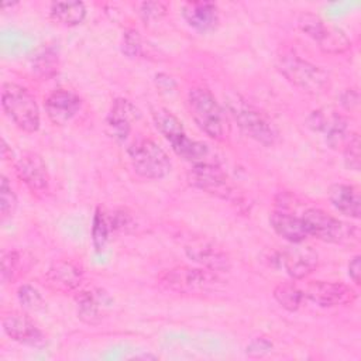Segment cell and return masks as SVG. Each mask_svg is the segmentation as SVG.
<instances>
[{
    "mask_svg": "<svg viewBox=\"0 0 361 361\" xmlns=\"http://www.w3.org/2000/svg\"><path fill=\"white\" fill-rule=\"evenodd\" d=\"M348 275L353 279L355 285H360V276H361V257L354 255L348 262Z\"/></svg>",
    "mask_w": 361,
    "mask_h": 361,
    "instance_id": "obj_37",
    "label": "cell"
},
{
    "mask_svg": "<svg viewBox=\"0 0 361 361\" xmlns=\"http://www.w3.org/2000/svg\"><path fill=\"white\" fill-rule=\"evenodd\" d=\"M45 111L55 126H63L71 121L82 107V99L72 90L56 89L45 99Z\"/></svg>",
    "mask_w": 361,
    "mask_h": 361,
    "instance_id": "obj_15",
    "label": "cell"
},
{
    "mask_svg": "<svg viewBox=\"0 0 361 361\" xmlns=\"http://www.w3.org/2000/svg\"><path fill=\"white\" fill-rule=\"evenodd\" d=\"M188 110L196 126L210 138L223 141L228 134V120L223 107L206 87L196 86L188 93Z\"/></svg>",
    "mask_w": 361,
    "mask_h": 361,
    "instance_id": "obj_2",
    "label": "cell"
},
{
    "mask_svg": "<svg viewBox=\"0 0 361 361\" xmlns=\"http://www.w3.org/2000/svg\"><path fill=\"white\" fill-rule=\"evenodd\" d=\"M155 83H157V87L161 90V92H171L175 89V82L171 76L165 75V73H158L155 75Z\"/></svg>",
    "mask_w": 361,
    "mask_h": 361,
    "instance_id": "obj_38",
    "label": "cell"
},
{
    "mask_svg": "<svg viewBox=\"0 0 361 361\" xmlns=\"http://www.w3.org/2000/svg\"><path fill=\"white\" fill-rule=\"evenodd\" d=\"M269 224L278 235H281L290 244L303 243L309 237L302 217L290 212H283L278 209L274 210L269 214Z\"/></svg>",
    "mask_w": 361,
    "mask_h": 361,
    "instance_id": "obj_21",
    "label": "cell"
},
{
    "mask_svg": "<svg viewBox=\"0 0 361 361\" xmlns=\"http://www.w3.org/2000/svg\"><path fill=\"white\" fill-rule=\"evenodd\" d=\"M109 224L111 233L120 231V233H130L135 228V220L130 212L126 209H117L113 213H107Z\"/></svg>",
    "mask_w": 361,
    "mask_h": 361,
    "instance_id": "obj_33",
    "label": "cell"
},
{
    "mask_svg": "<svg viewBox=\"0 0 361 361\" xmlns=\"http://www.w3.org/2000/svg\"><path fill=\"white\" fill-rule=\"evenodd\" d=\"M17 298L18 302L21 303V306L27 310L31 312H37L45 307V300L42 298V295L39 293L38 289H35L31 285H21L17 290Z\"/></svg>",
    "mask_w": 361,
    "mask_h": 361,
    "instance_id": "obj_31",
    "label": "cell"
},
{
    "mask_svg": "<svg viewBox=\"0 0 361 361\" xmlns=\"http://www.w3.org/2000/svg\"><path fill=\"white\" fill-rule=\"evenodd\" d=\"M344 164L351 171H360L361 168V141L357 133H350L343 145Z\"/></svg>",
    "mask_w": 361,
    "mask_h": 361,
    "instance_id": "obj_30",
    "label": "cell"
},
{
    "mask_svg": "<svg viewBox=\"0 0 361 361\" xmlns=\"http://www.w3.org/2000/svg\"><path fill=\"white\" fill-rule=\"evenodd\" d=\"M142 37L140 35V32L134 28H128L124 31L123 34V39H121V51L124 55H127L128 58H138L142 55Z\"/></svg>",
    "mask_w": 361,
    "mask_h": 361,
    "instance_id": "obj_32",
    "label": "cell"
},
{
    "mask_svg": "<svg viewBox=\"0 0 361 361\" xmlns=\"http://www.w3.org/2000/svg\"><path fill=\"white\" fill-rule=\"evenodd\" d=\"M16 173L28 190L37 197H45L49 193L51 182L47 165L37 152H25L14 164Z\"/></svg>",
    "mask_w": 361,
    "mask_h": 361,
    "instance_id": "obj_9",
    "label": "cell"
},
{
    "mask_svg": "<svg viewBox=\"0 0 361 361\" xmlns=\"http://www.w3.org/2000/svg\"><path fill=\"white\" fill-rule=\"evenodd\" d=\"M300 217L309 235H313L324 243L341 244L358 238V230L353 224L343 223L322 209L309 207Z\"/></svg>",
    "mask_w": 361,
    "mask_h": 361,
    "instance_id": "obj_7",
    "label": "cell"
},
{
    "mask_svg": "<svg viewBox=\"0 0 361 361\" xmlns=\"http://www.w3.org/2000/svg\"><path fill=\"white\" fill-rule=\"evenodd\" d=\"M168 7L162 1H142L138 4V14L145 23L161 20L166 16Z\"/></svg>",
    "mask_w": 361,
    "mask_h": 361,
    "instance_id": "obj_34",
    "label": "cell"
},
{
    "mask_svg": "<svg viewBox=\"0 0 361 361\" xmlns=\"http://www.w3.org/2000/svg\"><path fill=\"white\" fill-rule=\"evenodd\" d=\"M305 298L310 299L322 307H334L353 303L357 299V290L341 282L313 281L303 290Z\"/></svg>",
    "mask_w": 361,
    "mask_h": 361,
    "instance_id": "obj_11",
    "label": "cell"
},
{
    "mask_svg": "<svg viewBox=\"0 0 361 361\" xmlns=\"http://www.w3.org/2000/svg\"><path fill=\"white\" fill-rule=\"evenodd\" d=\"M188 180L192 186L223 199H231L235 195L227 175L209 162L195 164L188 172Z\"/></svg>",
    "mask_w": 361,
    "mask_h": 361,
    "instance_id": "obj_10",
    "label": "cell"
},
{
    "mask_svg": "<svg viewBox=\"0 0 361 361\" xmlns=\"http://www.w3.org/2000/svg\"><path fill=\"white\" fill-rule=\"evenodd\" d=\"M83 281L80 268L68 259H58L45 272L47 286L58 293H72L79 289Z\"/></svg>",
    "mask_w": 361,
    "mask_h": 361,
    "instance_id": "obj_16",
    "label": "cell"
},
{
    "mask_svg": "<svg viewBox=\"0 0 361 361\" xmlns=\"http://www.w3.org/2000/svg\"><path fill=\"white\" fill-rule=\"evenodd\" d=\"M157 281L168 290L189 296H203L219 292L224 282L217 272L188 265L165 269L157 276Z\"/></svg>",
    "mask_w": 361,
    "mask_h": 361,
    "instance_id": "obj_1",
    "label": "cell"
},
{
    "mask_svg": "<svg viewBox=\"0 0 361 361\" xmlns=\"http://www.w3.org/2000/svg\"><path fill=\"white\" fill-rule=\"evenodd\" d=\"M360 103V93L357 89H345L341 94H340V104L347 110V111H353L358 107Z\"/></svg>",
    "mask_w": 361,
    "mask_h": 361,
    "instance_id": "obj_36",
    "label": "cell"
},
{
    "mask_svg": "<svg viewBox=\"0 0 361 361\" xmlns=\"http://www.w3.org/2000/svg\"><path fill=\"white\" fill-rule=\"evenodd\" d=\"M272 343L267 337H257L251 340V343L247 345V354L251 357H262L268 351H271Z\"/></svg>",
    "mask_w": 361,
    "mask_h": 361,
    "instance_id": "obj_35",
    "label": "cell"
},
{
    "mask_svg": "<svg viewBox=\"0 0 361 361\" xmlns=\"http://www.w3.org/2000/svg\"><path fill=\"white\" fill-rule=\"evenodd\" d=\"M133 169L144 179H162L171 172L168 154L152 140L140 138L128 148Z\"/></svg>",
    "mask_w": 361,
    "mask_h": 361,
    "instance_id": "obj_6",
    "label": "cell"
},
{
    "mask_svg": "<svg viewBox=\"0 0 361 361\" xmlns=\"http://www.w3.org/2000/svg\"><path fill=\"white\" fill-rule=\"evenodd\" d=\"M278 264L283 267L293 279H303L310 275L319 265V254L307 245L292 244L278 254Z\"/></svg>",
    "mask_w": 361,
    "mask_h": 361,
    "instance_id": "obj_12",
    "label": "cell"
},
{
    "mask_svg": "<svg viewBox=\"0 0 361 361\" xmlns=\"http://www.w3.org/2000/svg\"><path fill=\"white\" fill-rule=\"evenodd\" d=\"M278 71L296 87L310 94H322L330 89L329 73L320 66L302 59L292 51H282L276 56Z\"/></svg>",
    "mask_w": 361,
    "mask_h": 361,
    "instance_id": "obj_3",
    "label": "cell"
},
{
    "mask_svg": "<svg viewBox=\"0 0 361 361\" xmlns=\"http://www.w3.org/2000/svg\"><path fill=\"white\" fill-rule=\"evenodd\" d=\"M327 196L333 207L341 214L351 219H360L361 196L357 186L347 183H333L327 190Z\"/></svg>",
    "mask_w": 361,
    "mask_h": 361,
    "instance_id": "obj_22",
    "label": "cell"
},
{
    "mask_svg": "<svg viewBox=\"0 0 361 361\" xmlns=\"http://www.w3.org/2000/svg\"><path fill=\"white\" fill-rule=\"evenodd\" d=\"M298 24L302 32L310 37L326 54H343L351 47V41L340 28L326 24L313 13L300 14Z\"/></svg>",
    "mask_w": 361,
    "mask_h": 361,
    "instance_id": "obj_8",
    "label": "cell"
},
{
    "mask_svg": "<svg viewBox=\"0 0 361 361\" xmlns=\"http://www.w3.org/2000/svg\"><path fill=\"white\" fill-rule=\"evenodd\" d=\"M154 124L157 130L164 135V138L173 147L178 144L182 138L186 137L185 128L180 123V120L172 114L168 109L165 107H155L151 111Z\"/></svg>",
    "mask_w": 361,
    "mask_h": 361,
    "instance_id": "obj_24",
    "label": "cell"
},
{
    "mask_svg": "<svg viewBox=\"0 0 361 361\" xmlns=\"http://www.w3.org/2000/svg\"><path fill=\"white\" fill-rule=\"evenodd\" d=\"M109 295L102 289L80 290L76 295L78 317L87 324H99L110 306Z\"/></svg>",
    "mask_w": 361,
    "mask_h": 361,
    "instance_id": "obj_18",
    "label": "cell"
},
{
    "mask_svg": "<svg viewBox=\"0 0 361 361\" xmlns=\"http://www.w3.org/2000/svg\"><path fill=\"white\" fill-rule=\"evenodd\" d=\"M49 16L58 24L79 25L86 18V6L82 1H54L49 6Z\"/></svg>",
    "mask_w": 361,
    "mask_h": 361,
    "instance_id": "obj_25",
    "label": "cell"
},
{
    "mask_svg": "<svg viewBox=\"0 0 361 361\" xmlns=\"http://www.w3.org/2000/svg\"><path fill=\"white\" fill-rule=\"evenodd\" d=\"M59 68V56L58 52L51 48H42L41 51H38L32 59V71L44 79L52 78L56 75Z\"/></svg>",
    "mask_w": 361,
    "mask_h": 361,
    "instance_id": "obj_27",
    "label": "cell"
},
{
    "mask_svg": "<svg viewBox=\"0 0 361 361\" xmlns=\"http://www.w3.org/2000/svg\"><path fill=\"white\" fill-rule=\"evenodd\" d=\"M111 234L109 217L104 209L97 207L94 210L93 216V224H92V244L96 250V252H102L109 241V237Z\"/></svg>",
    "mask_w": 361,
    "mask_h": 361,
    "instance_id": "obj_28",
    "label": "cell"
},
{
    "mask_svg": "<svg viewBox=\"0 0 361 361\" xmlns=\"http://www.w3.org/2000/svg\"><path fill=\"white\" fill-rule=\"evenodd\" d=\"M1 107L6 116L23 131L39 128V109L35 97L23 86L11 82L1 85Z\"/></svg>",
    "mask_w": 361,
    "mask_h": 361,
    "instance_id": "obj_5",
    "label": "cell"
},
{
    "mask_svg": "<svg viewBox=\"0 0 361 361\" xmlns=\"http://www.w3.org/2000/svg\"><path fill=\"white\" fill-rule=\"evenodd\" d=\"M185 252L192 261L213 272H227L231 268L228 254L209 241L200 240L190 243L185 247Z\"/></svg>",
    "mask_w": 361,
    "mask_h": 361,
    "instance_id": "obj_17",
    "label": "cell"
},
{
    "mask_svg": "<svg viewBox=\"0 0 361 361\" xmlns=\"http://www.w3.org/2000/svg\"><path fill=\"white\" fill-rule=\"evenodd\" d=\"M226 106L238 127L252 140L264 144L274 145L278 140V130L274 123L254 104L247 102L240 94H228Z\"/></svg>",
    "mask_w": 361,
    "mask_h": 361,
    "instance_id": "obj_4",
    "label": "cell"
},
{
    "mask_svg": "<svg viewBox=\"0 0 361 361\" xmlns=\"http://www.w3.org/2000/svg\"><path fill=\"white\" fill-rule=\"evenodd\" d=\"M275 300L286 310L295 312L298 310L305 299L303 290L290 282H282L274 288Z\"/></svg>",
    "mask_w": 361,
    "mask_h": 361,
    "instance_id": "obj_26",
    "label": "cell"
},
{
    "mask_svg": "<svg viewBox=\"0 0 361 361\" xmlns=\"http://www.w3.org/2000/svg\"><path fill=\"white\" fill-rule=\"evenodd\" d=\"M140 117L137 107L127 99H116L111 104V109L106 118V126L109 134L116 140H126L131 124Z\"/></svg>",
    "mask_w": 361,
    "mask_h": 361,
    "instance_id": "obj_19",
    "label": "cell"
},
{
    "mask_svg": "<svg viewBox=\"0 0 361 361\" xmlns=\"http://www.w3.org/2000/svg\"><path fill=\"white\" fill-rule=\"evenodd\" d=\"M1 324L4 333L14 341L27 345H39L44 343L42 331L34 322L18 310H8L3 313Z\"/></svg>",
    "mask_w": 361,
    "mask_h": 361,
    "instance_id": "obj_14",
    "label": "cell"
},
{
    "mask_svg": "<svg viewBox=\"0 0 361 361\" xmlns=\"http://www.w3.org/2000/svg\"><path fill=\"white\" fill-rule=\"evenodd\" d=\"M1 158L4 161H11L13 159V152H11V148L7 145L6 140L1 138Z\"/></svg>",
    "mask_w": 361,
    "mask_h": 361,
    "instance_id": "obj_39",
    "label": "cell"
},
{
    "mask_svg": "<svg viewBox=\"0 0 361 361\" xmlns=\"http://www.w3.org/2000/svg\"><path fill=\"white\" fill-rule=\"evenodd\" d=\"M17 209V196L11 188L8 179L1 175L0 176V217L1 221L10 219Z\"/></svg>",
    "mask_w": 361,
    "mask_h": 361,
    "instance_id": "obj_29",
    "label": "cell"
},
{
    "mask_svg": "<svg viewBox=\"0 0 361 361\" xmlns=\"http://www.w3.org/2000/svg\"><path fill=\"white\" fill-rule=\"evenodd\" d=\"M307 126L313 131L323 133L326 135L327 144L331 148L343 147L350 134L345 118L331 109H320L312 111V114L307 117Z\"/></svg>",
    "mask_w": 361,
    "mask_h": 361,
    "instance_id": "obj_13",
    "label": "cell"
},
{
    "mask_svg": "<svg viewBox=\"0 0 361 361\" xmlns=\"http://www.w3.org/2000/svg\"><path fill=\"white\" fill-rule=\"evenodd\" d=\"M32 265V258L21 250H8L1 252V281L13 283L18 281Z\"/></svg>",
    "mask_w": 361,
    "mask_h": 361,
    "instance_id": "obj_23",
    "label": "cell"
},
{
    "mask_svg": "<svg viewBox=\"0 0 361 361\" xmlns=\"http://www.w3.org/2000/svg\"><path fill=\"white\" fill-rule=\"evenodd\" d=\"M185 21L200 32H209L219 25V8L213 1H186L182 6Z\"/></svg>",
    "mask_w": 361,
    "mask_h": 361,
    "instance_id": "obj_20",
    "label": "cell"
}]
</instances>
